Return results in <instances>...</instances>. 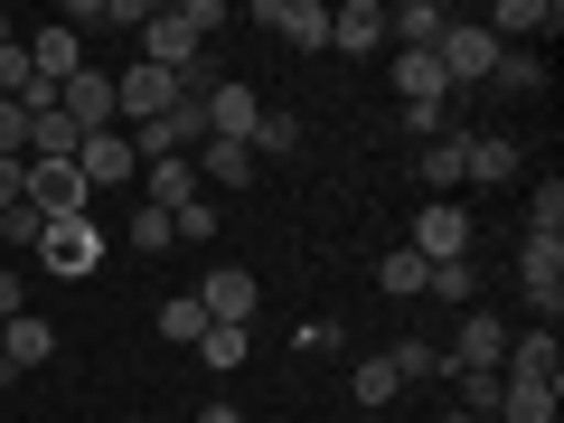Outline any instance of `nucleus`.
<instances>
[{
    "label": "nucleus",
    "instance_id": "39",
    "mask_svg": "<svg viewBox=\"0 0 564 423\" xmlns=\"http://www.w3.org/2000/svg\"><path fill=\"white\" fill-rule=\"evenodd\" d=\"M29 85V47H20V29H0V95H20Z\"/></svg>",
    "mask_w": 564,
    "mask_h": 423
},
{
    "label": "nucleus",
    "instance_id": "37",
    "mask_svg": "<svg viewBox=\"0 0 564 423\" xmlns=\"http://www.w3.org/2000/svg\"><path fill=\"white\" fill-rule=\"evenodd\" d=\"M292 348H311V358H339V348H348V321H302V329H292Z\"/></svg>",
    "mask_w": 564,
    "mask_h": 423
},
{
    "label": "nucleus",
    "instance_id": "26",
    "mask_svg": "<svg viewBox=\"0 0 564 423\" xmlns=\"http://www.w3.org/2000/svg\"><path fill=\"white\" fill-rule=\"evenodd\" d=\"M151 20V0H76L66 10V29H141Z\"/></svg>",
    "mask_w": 564,
    "mask_h": 423
},
{
    "label": "nucleus",
    "instance_id": "34",
    "mask_svg": "<svg viewBox=\"0 0 564 423\" xmlns=\"http://www.w3.org/2000/svg\"><path fill=\"white\" fill-rule=\"evenodd\" d=\"M0 245H20V254H39V245H47V217H39V207H0Z\"/></svg>",
    "mask_w": 564,
    "mask_h": 423
},
{
    "label": "nucleus",
    "instance_id": "27",
    "mask_svg": "<svg viewBox=\"0 0 564 423\" xmlns=\"http://www.w3.org/2000/svg\"><path fill=\"white\" fill-rule=\"evenodd\" d=\"M245 151H254V161H282V151H302V122L263 104V113H254V141H245Z\"/></svg>",
    "mask_w": 564,
    "mask_h": 423
},
{
    "label": "nucleus",
    "instance_id": "14",
    "mask_svg": "<svg viewBox=\"0 0 564 423\" xmlns=\"http://www.w3.org/2000/svg\"><path fill=\"white\" fill-rule=\"evenodd\" d=\"M198 113H207V141H254V113H263V95H254L245 76H226L217 95L198 104Z\"/></svg>",
    "mask_w": 564,
    "mask_h": 423
},
{
    "label": "nucleus",
    "instance_id": "7",
    "mask_svg": "<svg viewBox=\"0 0 564 423\" xmlns=\"http://www.w3.org/2000/svg\"><path fill=\"white\" fill-rule=\"evenodd\" d=\"M39 263H47V273H66V282L95 273V263H104V226L95 217H57V226H47V245H39Z\"/></svg>",
    "mask_w": 564,
    "mask_h": 423
},
{
    "label": "nucleus",
    "instance_id": "3",
    "mask_svg": "<svg viewBox=\"0 0 564 423\" xmlns=\"http://www.w3.org/2000/svg\"><path fill=\"white\" fill-rule=\"evenodd\" d=\"M180 104V76L170 66H122L113 76V122H161Z\"/></svg>",
    "mask_w": 564,
    "mask_h": 423
},
{
    "label": "nucleus",
    "instance_id": "5",
    "mask_svg": "<svg viewBox=\"0 0 564 423\" xmlns=\"http://www.w3.org/2000/svg\"><path fill=\"white\" fill-rule=\"evenodd\" d=\"M57 113H66V122H76V132H122V122H113V76H104V66H95V57H85V66H76V76H66V85H57Z\"/></svg>",
    "mask_w": 564,
    "mask_h": 423
},
{
    "label": "nucleus",
    "instance_id": "12",
    "mask_svg": "<svg viewBox=\"0 0 564 423\" xmlns=\"http://www.w3.org/2000/svg\"><path fill=\"white\" fill-rule=\"evenodd\" d=\"M518 282H527V302H536L545 321H555V311H564V236H527Z\"/></svg>",
    "mask_w": 564,
    "mask_h": 423
},
{
    "label": "nucleus",
    "instance_id": "45",
    "mask_svg": "<svg viewBox=\"0 0 564 423\" xmlns=\"http://www.w3.org/2000/svg\"><path fill=\"white\" fill-rule=\"evenodd\" d=\"M0 321H20V273L0 263Z\"/></svg>",
    "mask_w": 564,
    "mask_h": 423
},
{
    "label": "nucleus",
    "instance_id": "11",
    "mask_svg": "<svg viewBox=\"0 0 564 423\" xmlns=\"http://www.w3.org/2000/svg\"><path fill=\"white\" fill-rule=\"evenodd\" d=\"M198 311H207V329H245L254 321V273H245V263H217V273L198 282Z\"/></svg>",
    "mask_w": 564,
    "mask_h": 423
},
{
    "label": "nucleus",
    "instance_id": "43",
    "mask_svg": "<svg viewBox=\"0 0 564 423\" xmlns=\"http://www.w3.org/2000/svg\"><path fill=\"white\" fill-rule=\"evenodd\" d=\"M170 226H180L188 245H207V236H217V207H207V198H188V207H180V217H170Z\"/></svg>",
    "mask_w": 564,
    "mask_h": 423
},
{
    "label": "nucleus",
    "instance_id": "17",
    "mask_svg": "<svg viewBox=\"0 0 564 423\" xmlns=\"http://www.w3.org/2000/svg\"><path fill=\"white\" fill-rule=\"evenodd\" d=\"M57 358V321H39V311H20V321H0V367L10 377H29V367Z\"/></svg>",
    "mask_w": 564,
    "mask_h": 423
},
{
    "label": "nucleus",
    "instance_id": "20",
    "mask_svg": "<svg viewBox=\"0 0 564 423\" xmlns=\"http://www.w3.org/2000/svg\"><path fill=\"white\" fill-rule=\"evenodd\" d=\"M29 76H39V85H66V76H76V66H85V39H76V29H29Z\"/></svg>",
    "mask_w": 564,
    "mask_h": 423
},
{
    "label": "nucleus",
    "instance_id": "40",
    "mask_svg": "<svg viewBox=\"0 0 564 423\" xmlns=\"http://www.w3.org/2000/svg\"><path fill=\"white\" fill-rule=\"evenodd\" d=\"M0 161H29V113L0 95Z\"/></svg>",
    "mask_w": 564,
    "mask_h": 423
},
{
    "label": "nucleus",
    "instance_id": "23",
    "mask_svg": "<svg viewBox=\"0 0 564 423\" xmlns=\"http://www.w3.org/2000/svg\"><path fill=\"white\" fill-rule=\"evenodd\" d=\"M141 188H151L161 217H180V207L198 198V170H188V161H141Z\"/></svg>",
    "mask_w": 564,
    "mask_h": 423
},
{
    "label": "nucleus",
    "instance_id": "18",
    "mask_svg": "<svg viewBox=\"0 0 564 423\" xmlns=\"http://www.w3.org/2000/svg\"><path fill=\"white\" fill-rule=\"evenodd\" d=\"M462 180H470V188L518 180V141H508V132H462Z\"/></svg>",
    "mask_w": 564,
    "mask_h": 423
},
{
    "label": "nucleus",
    "instance_id": "2",
    "mask_svg": "<svg viewBox=\"0 0 564 423\" xmlns=\"http://www.w3.org/2000/svg\"><path fill=\"white\" fill-rule=\"evenodd\" d=\"M433 66H443V85H489V66H499V39H489L480 20H452L443 47H433Z\"/></svg>",
    "mask_w": 564,
    "mask_h": 423
},
{
    "label": "nucleus",
    "instance_id": "19",
    "mask_svg": "<svg viewBox=\"0 0 564 423\" xmlns=\"http://www.w3.org/2000/svg\"><path fill=\"white\" fill-rule=\"evenodd\" d=\"M499 377H536V386H555V377H564V348H555V329H508V358H499Z\"/></svg>",
    "mask_w": 564,
    "mask_h": 423
},
{
    "label": "nucleus",
    "instance_id": "42",
    "mask_svg": "<svg viewBox=\"0 0 564 423\" xmlns=\"http://www.w3.org/2000/svg\"><path fill=\"white\" fill-rule=\"evenodd\" d=\"M180 20L198 29V47H207V39H217V29H226V0H180Z\"/></svg>",
    "mask_w": 564,
    "mask_h": 423
},
{
    "label": "nucleus",
    "instance_id": "16",
    "mask_svg": "<svg viewBox=\"0 0 564 423\" xmlns=\"http://www.w3.org/2000/svg\"><path fill=\"white\" fill-rule=\"evenodd\" d=\"M329 47L339 57H377L386 47V0H339L329 10Z\"/></svg>",
    "mask_w": 564,
    "mask_h": 423
},
{
    "label": "nucleus",
    "instance_id": "15",
    "mask_svg": "<svg viewBox=\"0 0 564 423\" xmlns=\"http://www.w3.org/2000/svg\"><path fill=\"white\" fill-rule=\"evenodd\" d=\"M489 39H499V47H527V39H555V29H564V10H555V0H499V10H489Z\"/></svg>",
    "mask_w": 564,
    "mask_h": 423
},
{
    "label": "nucleus",
    "instance_id": "44",
    "mask_svg": "<svg viewBox=\"0 0 564 423\" xmlns=\"http://www.w3.org/2000/svg\"><path fill=\"white\" fill-rule=\"evenodd\" d=\"M29 198V161H0V207H20Z\"/></svg>",
    "mask_w": 564,
    "mask_h": 423
},
{
    "label": "nucleus",
    "instance_id": "38",
    "mask_svg": "<svg viewBox=\"0 0 564 423\" xmlns=\"http://www.w3.org/2000/svg\"><path fill=\"white\" fill-rule=\"evenodd\" d=\"M462 414L470 423H499V377H462Z\"/></svg>",
    "mask_w": 564,
    "mask_h": 423
},
{
    "label": "nucleus",
    "instance_id": "47",
    "mask_svg": "<svg viewBox=\"0 0 564 423\" xmlns=\"http://www.w3.org/2000/svg\"><path fill=\"white\" fill-rule=\"evenodd\" d=\"M0 395H10V367H0Z\"/></svg>",
    "mask_w": 564,
    "mask_h": 423
},
{
    "label": "nucleus",
    "instance_id": "22",
    "mask_svg": "<svg viewBox=\"0 0 564 423\" xmlns=\"http://www.w3.org/2000/svg\"><path fill=\"white\" fill-rule=\"evenodd\" d=\"M188 170H198V180H217V188H245V180H254V151H245V141H198V151H188Z\"/></svg>",
    "mask_w": 564,
    "mask_h": 423
},
{
    "label": "nucleus",
    "instance_id": "30",
    "mask_svg": "<svg viewBox=\"0 0 564 423\" xmlns=\"http://www.w3.org/2000/svg\"><path fill=\"white\" fill-rule=\"evenodd\" d=\"M489 85H508V95H536V85H545L536 47H499V66H489Z\"/></svg>",
    "mask_w": 564,
    "mask_h": 423
},
{
    "label": "nucleus",
    "instance_id": "8",
    "mask_svg": "<svg viewBox=\"0 0 564 423\" xmlns=\"http://www.w3.org/2000/svg\"><path fill=\"white\" fill-rule=\"evenodd\" d=\"M499 358H508V321L462 311V329H452V358H443V367H462V377H499Z\"/></svg>",
    "mask_w": 564,
    "mask_h": 423
},
{
    "label": "nucleus",
    "instance_id": "21",
    "mask_svg": "<svg viewBox=\"0 0 564 423\" xmlns=\"http://www.w3.org/2000/svg\"><path fill=\"white\" fill-rule=\"evenodd\" d=\"M443 29H452L443 0H395L386 10V47H443Z\"/></svg>",
    "mask_w": 564,
    "mask_h": 423
},
{
    "label": "nucleus",
    "instance_id": "31",
    "mask_svg": "<svg viewBox=\"0 0 564 423\" xmlns=\"http://www.w3.org/2000/svg\"><path fill=\"white\" fill-rule=\"evenodd\" d=\"M527 236H564V180H536V188H527Z\"/></svg>",
    "mask_w": 564,
    "mask_h": 423
},
{
    "label": "nucleus",
    "instance_id": "29",
    "mask_svg": "<svg viewBox=\"0 0 564 423\" xmlns=\"http://www.w3.org/2000/svg\"><path fill=\"white\" fill-rule=\"evenodd\" d=\"M377 292H386V302H414V292H423V254H414V245H395V254L377 263Z\"/></svg>",
    "mask_w": 564,
    "mask_h": 423
},
{
    "label": "nucleus",
    "instance_id": "32",
    "mask_svg": "<svg viewBox=\"0 0 564 423\" xmlns=\"http://www.w3.org/2000/svg\"><path fill=\"white\" fill-rule=\"evenodd\" d=\"M395 367H386V358H358V367H348V395H358V404H395Z\"/></svg>",
    "mask_w": 564,
    "mask_h": 423
},
{
    "label": "nucleus",
    "instance_id": "33",
    "mask_svg": "<svg viewBox=\"0 0 564 423\" xmlns=\"http://www.w3.org/2000/svg\"><path fill=\"white\" fill-rule=\"evenodd\" d=\"M386 367H395L404 386H414V377H443V348H433V339H395V348H386Z\"/></svg>",
    "mask_w": 564,
    "mask_h": 423
},
{
    "label": "nucleus",
    "instance_id": "25",
    "mask_svg": "<svg viewBox=\"0 0 564 423\" xmlns=\"http://www.w3.org/2000/svg\"><path fill=\"white\" fill-rule=\"evenodd\" d=\"M423 188H433V198L462 188V132H433V141H423Z\"/></svg>",
    "mask_w": 564,
    "mask_h": 423
},
{
    "label": "nucleus",
    "instance_id": "49",
    "mask_svg": "<svg viewBox=\"0 0 564 423\" xmlns=\"http://www.w3.org/2000/svg\"><path fill=\"white\" fill-rule=\"evenodd\" d=\"M132 423H141V414H132Z\"/></svg>",
    "mask_w": 564,
    "mask_h": 423
},
{
    "label": "nucleus",
    "instance_id": "9",
    "mask_svg": "<svg viewBox=\"0 0 564 423\" xmlns=\"http://www.w3.org/2000/svg\"><path fill=\"white\" fill-rule=\"evenodd\" d=\"M245 20H254V29H273L282 47H329V10H321V0H254Z\"/></svg>",
    "mask_w": 564,
    "mask_h": 423
},
{
    "label": "nucleus",
    "instance_id": "46",
    "mask_svg": "<svg viewBox=\"0 0 564 423\" xmlns=\"http://www.w3.org/2000/svg\"><path fill=\"white\" fill-rule=\"evenodd\" d=\"M198 423H245V414H236V404H198Z\"/></svg>",
    "mask_w": 564,
    "mask_h": 423
},
{
    "label": "nucleus",
    "instance_id": "35",
    "mask_svg": "<svg viewBox=\"0 0 564 423\" xmlns=\"http://www.w3.org/2000/svg\"><path fill=\"white\" fill-rule=\"evenodd\" d=\"M161 329H170L180 348H198V339H207V311H198V292H180V302L161 311Z\"/></svg>",
    "mask_w": 564,
    "mask_h": 423
},
{
    "label": "nucleus",
    "instance_id": "13",
    "mask_svg": "<svg viewBox=\"0 0 564 423\" xmlns=\"http://www.w3.org/2000/svg\"><path fill=\"white\" fill-rule=\"evenodd\" d=\"M76 180L95 188V198H104V188H122V180H141L132 141H122V132H85V151H76Z\"/></svg>",
    "mask_w": 564,
    "mask_h": 423
},
{
    "label": "nucleus",
    "instance_id": "41",
    "mask_svg": "<svg viewBox=\"0 0 564 423\" xmlns=\"http://www.w3.org/2000/svg\"><path fill=\"white\" fill-rule=\"evenodd\" d=\"M170 236H180V226H170V217H161V207H141V217H132V245H141V254H161V245H170Z\"/></svg>",
    "mask_w": 564,
    "mask_h": 423
},
{
    "label": "nucleus",
    "instance_id": "28",
    "mask_svg": "<svg viewBox=\"0 0 564 423\" xmlns=\"http://www.w3.org/2000/svg\"><path fill=\"white\" fill-rule=\"evenodd\" d=\"M423 292H433V302H452V311H470V292H480L470 254H462V263H423Z\"/></svg>",
    "mask_w": 564,
    "mask_h": 423
},
{
    "label": "nucleus",
    "instance_id": "10",
    "mask_svg": "<svg viewBox=\"0 0 564 423\" xmlns=\"http://www.w3.org/2000/svg\"><path fill=\"white\" fill-rule=\"evenodd\" d=\"M452 85L433 66V47H395V113H443Z\"/></svg>",
    "mask_w": 564,
    "mask_h": 423
},
{
    "label": "nucleus",
    "instance_id": "4",
    "mask_svg": "<svg viewBox=\"0 0 564 423\" xmlns=\"http://www.w3.org/2000/svg\"><path fill=\"white\" fill-rule=\"evenodd\" d=\"M29 207H39L47 226L57 217H95V188L76 180V161H29Z\"/></svg>",
    "mask_w": 564,
    "mask_h": 423
},
{
    "label": "nucleus",
    "instance_id": "24",
    "mask_svg": "<svg viewBox=\"0 0 564 423\" xmlns=\"http://www.w3.org/2000/svg\"><path fill=\"white\" fill-rule=\"evenodd\" d=\"M499 423H555V386H536V377H499Z\"/></svg>",
    "mask_w": 564,
    "mask_h": 423
},
{
    "label": "nucleus",
    "instance_id": "6",
    "mask_svg": "<svg viewBox=\"0 0 564 423\" xmlns=\"http://www.w3.org/2000/svg\"><path fill=\"white\" fill-rule=\"evenodd\" d=\"M198 57H207V47H198V29H188L180 10H170V0H161V10L141 20V66H170V76H188V66H198Z\"/></svg>",
    "mask_w": 564,
    "mask_h": 423
},
{
    "label": "nucleus",
    "instance_id": "1",
    "mask_svg": "<svg viewBox=\"0 0 564 423\" xmlns=\"http://www.w3.org/2000/svg\"><path fill=\"white\" fill-rule=\"evenodd\" d=\"M404 245H414L423 263H462V254H470V207L423 198V207H414V236H404Z\"/></svg>",
    "mask_w": 564,
    "mask_h": 423
},
{
    "label": "nucleus",
    "instance_id": "48",
    "mask_svg": "<svg viewBox=\"0 0 564 423\" xmlns=\"http://www.w3.org/2000/svg\"><path fill=\"white\" fill-rule=\"evenodd\" d=\"M0 29H10V20H0Z\"/></svg>",
    "mask_w": 564,
    "mask_h": 423
},
{
    "label": "nucleus",
    "instance_id": "36",
    "mask_svg": "<svg viewBox=\"0 0 564 423\" xmlns=\"http://www.w3.org/2000/svg\"><path fill=\"white\" fill-rule=\"evenodd\" d=\"M198 358L217 367V377H236V367H245V329H207V339H198Z\"/></svg>",
    "mask_w": 564,
    "mask_h": 423
}]
</instances>
